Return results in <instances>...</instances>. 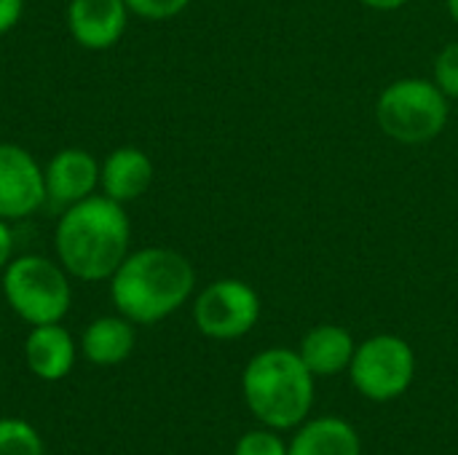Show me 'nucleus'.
<instances>
[{
    "label": "nucleus",
    "mask_w": 458,
    "mask_h": 455,
    "mask_svg": "<svg viewBox=\"0 0 458 455\" xmlns=\"http://www.w3.org/2000/svg\"><path fill=\"white\" fill-rule=\"evenodd\" d=\"M129 217L123 204L107 196H89L72 204L54 233L62 268L83 282L110 279L129 255Z\"/></svg>",
    "instance_id": "nucleus-1"
},
{
    "label": "nucleus",
    "mask_w": 458,
    "mask_h": 455,
    "mask_svg": "<svg viewBox=\"0 0 458 455\" xmlns=\"http://www.w3.org/2000/svg\"><path fill=\"white\" fill-rule=\"evenodd\" d=\"M196 287L191 260L166 247H148L123 257L110 276V298L131 324H156L182 308Z\"/></svg>",
    "instance_id": "nucleus-2"
},
{
    "label": "nucleus",
    "mask_w": 458,
    "mask_h": 455,
    "mask_svg": "<svg viewBox=\"0 0 458 455\" xmlns=\"http://www.w3.org/2000/svg\"><path fill=\"white\" fill-rule=\"evenodd\" d=\"M314 375L293 349L258 351L242 373V394L250 413L274 432L298 429L314 408Z\"/></svg>",
    "instance_id": "nucleus-3"
},
{
    "label": "nucleus",
    "mask_w": 458,
    "mask_h": 455,
    "mask_svg": "<svg viewBox=\"0 0 458 455\" xmlns=\"http://www.w3.org/2000/svg\"><path fill=\"white\" fill-rule=\"evenodd\" d=\"M451 118V99L432 78H397L376 99L378 129L400 145L437 139Z\"/></svg>",
    "instance_id": "nucleus-4"
},
{
    "label": "nucleus",
    "mask_w": 458,
    "mask_h": 455,
    "mask_svg": "<svg viewBox=\"0 0 458 455\" xmlns=\"http://www.w3.org/2000/svg\"><path fill=\"white\" fill-rule=\"evenodd\" d=\"M3 295L11 311L27 324H56L70 311V282L54 260L24 255L3 268Z\"/></svg>",
    "instance_id": "nucleus-5"
},
{
    "label": "nucleus",
    "mask_w": 458,
    "mask_h": 455,
    "mask_svg": "<svg viewBox=\"0 0 458 455\" xmlns=\"http://www.w3.org/2000/svg\"><path fill=\"white\" fill-rule=\"evenodd\" d=\"M354 389L370 402H394L416 381V351L400 335H373L357 343L349 365Z\"/></svg>",
    "instance_id": "nucleus-6"
},
{
    "label": "nucleus",
    "mask_w": 458,
    "mask_h": 455,
    "mask_svg": "<svg viewBox=\"0 0 458 455\" xmlns=\"http://www.w3.org/2000/svg\"><path fill=\"white\" fill-rule=\"evenodd\" d=\"M263 303L252 284L242 279H217L207 284L193 303V322L212 341H239L255 330Z\"/></svg>",
    "instance_id": "nucleus-7"
},
{
    "label": "nucleus",
    "mask_w": 458,
    "mask_h": 455,
    "mask_svg": "<svg viewBox=\"0 0 458 455\" xmlns=\"http://www.w3.org/2000/svg\"><path fill=\"white\" fill-rule=\"evenodd\" d=\"M46 201V180L38 161L19 145L0 142V217H30Z\"/></svg>",
    "instance_id": "nucleus-8"
},
{
    "label": "nucleus",
    "mask_w": 458,
    "mask_h": 455,
    "mask_svg": "<svg viewBox=\"0 0 458 455\" xmlns=\"http://www.w3.org/2000/svg\"><path fill=\"white\" fill-rule=\"evenodd\" d=\"M123 0H70L67 27L78 46L89 51H105L115 46L126 32Z\"/></svg>",
    "instance_id": "nucleus-9"
},
{
    "label": "nucleus",
    "mask_w": 458,
    "mask_h": 455,
    "mask_svg": "<svg viewBox=\"0 0 458 455\" xmlns=\"http://www.w3.org/2000/svg\"><path fill=\"white\" fill-rule=\"evenodd\" d=\"M46 198L62 206H72L94 193L99 185V164L89 150L64 147L43 169Z\"/></svg>",
    "instance_id": "nucleus-10"
},
{
    "label": "nucleus",
    "mask_w": 458,
    "mask_h": 455,
    "mask_svg": "<svg viewBox=\"0 0 458 455\" xmlns=\"http://www.w3.org/2000/svg\"><path fill=\"white\" fill-rule=\"evenodd\" d=\"M354 351L357 341L344 324H317L301 338L298 346V354L314 378H333L346 373Z\"/></svg>",
    "instance_id": "nucleus-11"
},
{
    "label": "nucleus",
    "mask_w": 458,
    "mask_h": 455,
    "mask_svg": "<svg viewBox=\"0 0 458 455\" xmlns=\"http://www.w3.org/2000/svg\"><path fill=\"white\" fill-rule=\"evenodd\" d=\"M153 182V161L140 147H118L99 166V185L107 198L129 204L140 198Z\"/></svg>",
    "instance_id": "nucleus-12"
},
{
    "label": "nucleus",
    "mask_w": 458,
    "mask_h": 455,
    "mask_svg": "<svg viewBox=\"0 0 458 455\" xmlns=\"http://www.w3.org/2000/svg\"><path fill=\"white\" fill-rule=\"evenodd\" d=\"M24 359L30 373L40 381H62L75 365V343L59 322L38 324L27 335Z\"/></svg>",
    "instance_id": "nucleus-13"
},
{
    "label": "nucleus",
    "mask_w": 458,
    "mask_h": 455,
    "mask_svg": "<svg viewBox=\"0 0 458 455\" xmlns=\"http://www.w3.org/2000/svg\"><path fill=\"white\" fill-rule=\"evenodd\" d=\"M287 455H362V440L349 421L322 416L298 426L287 442Z\"/></svg>",
    "instance_id": "nucleus-14"
},
{
    "label": "nucleus",
    "mask_w": 458,
    "mask_h": 455,
    "mask_svg": "<svg viewBox=\"0 0 458 455\" xmlns=\"http://www.w3.org/2000/svg\"><path fill=\"white\" fill-rule=\"evenodd\" d=\"M134 351V327L126 316H99L83 333V354L91 365L113 367Z\"/></svg>",
    "instance_id": "nucleus-15"
},
{
    "label": "nucleus",
    "mask_w": 458,
    "mask_h": 455,
    "mask_svg": "<svg viewBox=\"0 0 458 455\" xmlns=\"http://www.w3.org/2000/svg\"><path fill=\"white\" fill-rule=\"evenodd\" d=\"M0 455H43V440L21 418H0Z\"/></svg>",
    "instance_id": "nucleus-16"
},
{
    "label": "nucleus",
    "mask_w": 458,
    "mask_h": 455,
    "mask_svg": "<svg viewBox=\"0 0 458 455\" xmlns=\"http://www.w3.org/2000/svg\"><path fill=\"white\" fill-rule=\"evenodd\" d=\"M432 80L448 99H458V40L445 43L437 51L432 64Z\"/></svg>",
    "instance_id": "nucleus-17"
},
{
    "label": "nucleus",
    "mask_w": 458,
    "mask_h": 455,
    "mask_svg": "<svg viewBox=\"0 0 458 455\" xmlns=\"http://www.w3.org/2000/svg\"><path fill=\"white\" fill-rule=\"evenodd\" d=\"M233 455H287V442L268 426L252 429L239 437Z\"/></svg>",
    "instance_id": "nucleus-18"
},
{
    "label": "nucleus",
    "mask_w": 458,
    "mask_h": 455,
    "mask_svg": "<svg viewBox=\"0 0 458 455\" xmlns=\"http://www.w3.org/2000/svg\"><path fill=\"white\" fill-rule=\"evenodd\" d=\"M123 3L131 13L142 19H153V21L172 19L191 5V0H123Z\"/></svg>",
    "instance_id": "nucleus-19"
},
{
    "label": "nucleus",
    "mask_w": 458,
    "mask_h": 455,
    "mask_svg": "<svg viewBox=\"0 0 458 455\" xmlns=\"http://www.w3.org/2000/svg\"><path fill=\"white\" fill-rule=\"evenodd\" d=\"M24 0H0V35L13 29L21 19Z\"/></svg>",
    "instance_id": "nucleus-20"
},
{
    "label": "nucleus",
    "mask_w": 458,
    "mask_h": 455,
    "mask_svg": "<svg viewBox=\"0 0 458 455\" xmlns=\"http://www.w3.org/2000/svg\"><path fill=\"white\" fill-rule=\"evenodd\" d=\"M11 252H13V236H11L5 220L0 217V271L11 263Z\"/></svg>",
    "instance_id": "nucleus-21"
},
{
    "label": "nucleus",
    "mask_w": 458,
    "mask_h": 455,
    "mask_svg": "<svg viewBox=\"0 0 458 455\" xmlns=\"http://www.w3.org/2000/svg\"><path fill=\"white\" fill-rule=\"evenodd\" d=\"M365 8H373V11H381V13H389V11H400L408 0H360Z\"/></svg>",
    "instance_id": "nucleus-22"
},
{
    "label": "nucleus",
    "mask_w": 458,
    "mask_h": 455,
    "mask_svg": "<svg viewBox=\"0 0 458 455\" xmlns=\"http://www.w3.org/2000/svg\"><path fill=\"white\" fill-rule=\"evenodd\" d=\"M445 8H448L451 19L458 24V0H445Z\"/></svg>",
    "instance_id": "nucleus-23"
}]
</instances>
